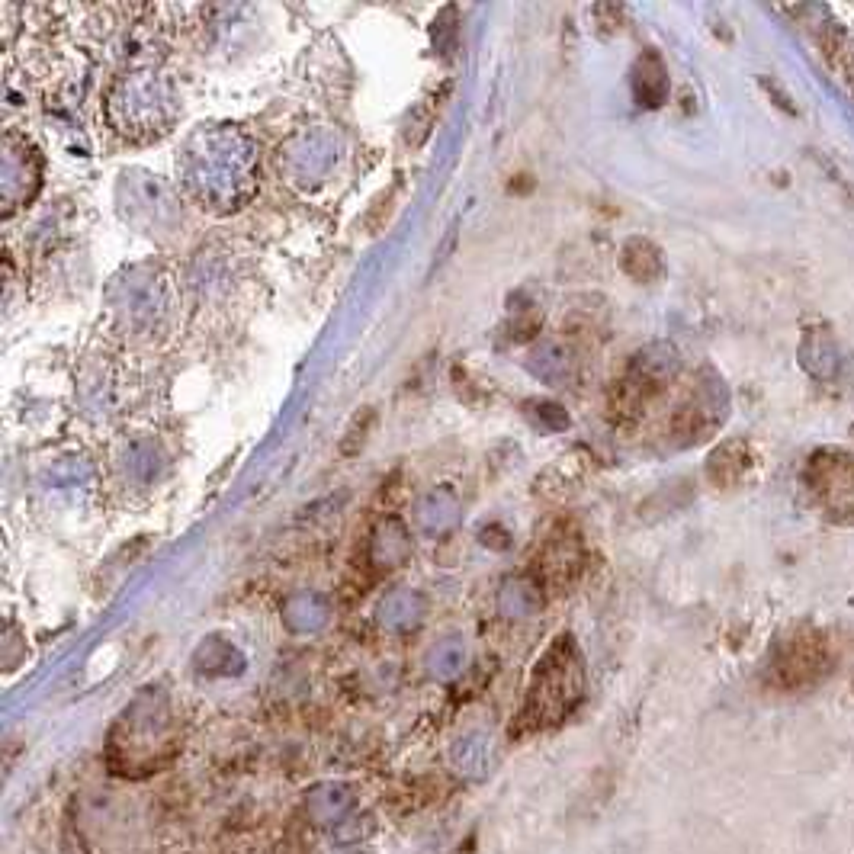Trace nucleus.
Returning <instances> with one entry per match:
<instances>
[{"mask_svg":"<svg viewBox=\"0 0 854 854\" xmlns=\"http://www.w3.org/2000/svg\"><path fill=\"white\" fill-rule=\"evenodd\" d=\"M633 94L636 103L643 106H659L668 97V71L665 61L659 58V52H643L633 68Z\"/></svg>","mask_w":854,"mask_h":854,"instance_id":"nucleus-3","label":"nucleus"},{"mask_svg":"<svg viewBox=\"0 0 854 854\" xmlns=\"http://www.w3.org/2000/svg\"><path fill=\"white\" fill-rule=\"evenodd\" d=\"M826 668H829V649H826V639L816 633H797L793 639H787L774 662L777 681H781L784 688H806V684H813Z\"/></svg>","mask_w":854,"mask_h":854,"instance_id":"nucleus-2","label":"nucleus"},{"mask_svg":"<svg viewBox=\"0 0 854 854\" xmlns=\"http://www.w3.org/2000/svg\"><path fill=\"white\" fill-rule=\"evenodd\" d=\"M578 700H582V662H578L572 639L556 636V643L546 649L540 665L533 668V681L521 720L530 729L553 726L559 720H566Z\"/></svg>","mask_w":854,"mask_h":854,"instance_id":"nucleus-1","label":"nucleus"},{"mask_svg":"<svg viewBox=\"0 0 854 854\" xmlns=\"http://www.w3.org/2000/svg\"><path fill=\"white\" fill-rule=\"evenodd\" d=\"M749 463H752L749 447H745L742 440H729V444H723L720 450L710 456L707 472H710V479L716 485H732V482H739L745 476Z\"/></svg>","mask_w":854,"mask_h":854,"instance_id":"nucleus-4","label":"nucleus"},{"mask_svg":"<svg viewBox=\"0 0 854 854\" xmlns=\"http://www.w3.org/2000/svg\"><path fill=\"white\" fill-rule=\"evenodd\" d=\"M623 267H627L630 277L646 283V280L659 277V273H662V257H659V251H655L649 241L633 238L627 248H623Z\"/></svg>","mask_w":854,"mask_h":854,"instance_id":"nucleus-5","label":"nucleus"}]
</instances>
